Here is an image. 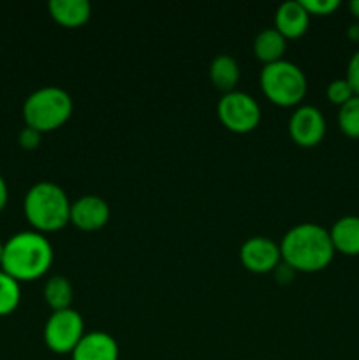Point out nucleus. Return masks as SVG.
<instances>
[{
  "label": "nucleus",
  "mask_w": 359,
  "mask_h": 360,
  "mask_svg": "<svg viewBox=\"0 0 359 360\" xmlns=\"http://www.w3.org/2000/svg\"><path fill=\"white\" fill-rule=\"evenodd\" d=\"M282 262L301 273L326 269L334 257L329 231L319 224H298L285 232L280 241Z\"/></svg>",
  "instance_id": "f257e3e1"
},
{
  "label": "nucleus",
  "mask_w": 359,
  "mask_h": 360,
  "mask_svg": "<svg viewBox=\"0 0 359 360\" xmlns=\"http://www.w3.org/2000/svg\"><path fill=\"white\" fill-rule=\"evenodd\" d=\"M53 264V246L44 234L23 231L4 243L2 271L18 281L44 276Z\"/></svg>",
  "instance_id": "f03ea898"
},
{
  "label": "nucleus",
  "mask_w": 359,
  "mask_h": 360,
  "mask_svg": "<svg viewBox=\"0 0 359 360\" xmlns=\"http://www.w3.org/2000/svg\"><path fill=\"white\" fill-rule=\"evenodd\" d=\"M70 200L65 190L53 181H39L28 188L23 200L25 217L37 232H55L70 221Z\"/></svg>",
  "instance_id": "7ed1b4c3"
},
{
  "label": "nucleus",
  "mask_w": 359,
  "mask_h": 360,
  "mask_svg": "<svg viewBox=\"0 0 359 360\" xmlns=\"http://www.w3.org/2000/svg\"><path fill=\"white\" fill-rule=\"evenodd\" d=\"M73 97L60 86H42L27 97L23 104V120L27 127L49 132L62 127L73 115Z\"/></svg>",
  "instance_id": "20e7f679"
},
{
  "label": "nucleus",
  "mask_w": 359,
  "mask_h": 360,
  "mask_svg": "<svg viewBox=\"0 0 359 360\" xmlns=\"http://www.w3.org/2000/svg\"><path fill=\"white\" fill-rule=\"evenodd\" d=\"M259 81L264 95L273 104L284 105V108L299 104L308 88V81L301 67L284 58L264 65Z\"/></svg>",
  "instance_id": "39448f33"
},
{
  "label": "nucleus",
  "mask_w": 359,
  "mask_h": 360,
  "mask_svg": "<svg viewBox=\"0 0 359 360\" xmlns=\"http://www.w3.org/2000/svg\"><path fill=\"white\" fill-rule=\"evenodd\" d=\"M217 115L222 125L231 132L246 134L260 122V105L246 91H229L222 95L217 104Z\"/></svg>",
  "instance_id": "423d86ee"
},
{
  "label": "nucleus",
  "mask_w": 359,
  "mask_h": 360,
  "mask_svg": "<svg viewBox=\"0 0 359 360\" xmlns=\"http://www.w3.org/2000/svg\"><path fill=\"white\" fill-rule=\"evenodd\" d=\"M84 336L83 316L73 308L53 311L44 326L46 347L55 354H73Z\"/></svg>",
  "instance_id": "0eeeda50"
},
{
  "label": "nucleus",
  "mask_w": 359,
  "mask_h": 360,
  "mask_svg": "<svg viewBox=\"0 0 359 360\" xmlns=\"http://www.w3.org/2000/svg\"><path fill=\"white\" fill-rule=\"evenodd\" d=\"M289 134L299 146H317L326 136V118L315 105H299L289 118Z\"/></svg>",
  "instance_id": "6e6552de"
},
{
  "label": "nucleus",
  "mask_w": 359,
  "mask_h": 360,
  "mask_svg": "<svg viewBox=\"0 0 359 360\" xmlns=\"http://www.w3.org/2000/svg\"><path fill=\"white\" fill-rule=\"evenodd\" d=\"M239 259H241L243 266L252 271V273H271L282 262L280 245L275 243L271 238L253 236V238H248L241 245Z\"/></svg>",
  "instance_id": "1a4fd4ad"
},
{
  "label": "nucleus",
  "mask_w": 359,
  "mask_h": 360,
  "mask_svg": "<svg viewBox=\"0 0 359 360\" xmlns=\"http://www.w3.org/2000/svg\"><path fill=\"white\" fill-rule=\"evenodd\" d=\"M111 217L106 199L99 195H83L70 204V221L81 231H99Z\"/></svg>",
  "instance_id": "9d476101"
},
{
  "label": "nucleus",
  "mask_w": 359,
  "mask_h": 360,
  "mask_svg": "<svg viewBox=\"0 0 359 360\" xmlns=\"http://www.w3.org/2000/svg\"><path fill=\"white\" fill-rule=\"evenodd\" d=\"M73 360H118V343L104 330L84 333L77 347L73 350Z\"/></svg>",
  "instance_id": "9b49d317"
},
{
  "label": "nucleus",
  "mask_w": 359,
  "mask_h": 360,
  "mask_svg": "<svg viewBox=\"0 0 359 360\" xmlns=\"http://www.w3.org/2000/svg\"><path fill=\"white\" fill-rule=\"evenodd\" d=\"M310 25V14L301 0H285L275 13V28L285 39L301 37Z\"/></svg>",
  "instance_id": "f8f14e48"
},
{
  "label": "nucleus",
  "mask_w": 359,
  "mask_h": 360,
  "mask_svg": "<svg viewBox=\"0 0 359 360\" xmlns=\"http://www.w3.org/2000/svg\"><path fill=\"white\" fill-rule=\"evenodd\" d=\"M329 236L334 252H340L348 257L359 255V217L347 214V217L338 218L331 225Z\"/></svg>",
  "instance_id": "ddd939ff"
},
{
  "label": "nucleus",
  "mask_w": 359,
  "mask_h": 360,
  "mask_svg": "<svg viewBox=\"0 0 359 360\" xmlns=\"http://www.w3.org/2000/svg\"><path fill=\"white\" fill-rule=\"evenodd\" d=\"M49 14L63 27H81L92 16V4L88 0H49Z\"/></svg>",
  "instance_id": "4468645a"
},
{
  "label": "nucleus",
  "mask_w": 359,
  "mask_h": 360,
  "mask_svg": "<svg viewBox=\"0 0 359 360\" xmlns=\"http://www.w3.org/2000/svg\"><path fill=\"white\" fill-rule=\"evenodd\" d=\"M285 49H287V39L275 27L264 28L253 39V53L264 65L282 60Z\"/></svg>",
  "instance_id": "2eb2a0df"
},
{
  "label": "nucleus",
  "mask_w": 359,
  "mask_h": 360,
  "mask_svg": "<svg viewBox=\"0 0 359 360\" xmlns=\"http://www.w3.org/2000/svg\"><path fill=\"white\" fill-rule=\"evenodd\" d=\"M210 79L224 94L236 90L239 81V65L231 55H217L210 63Z\"/></svg>",
  "instance_id": "dca6fc26"
},
{
  "label": "nucleus",
  "mask_w": 359,
  "mask_h": 360,
  "mask_svg": "<svg viewBox=\"0 0 359 360\" xmlns=\"http://www.w3.org/2000/svg\"><path fill=\"white\" fill-rule=\"evenodd\" d=\"M74 290L70 281L62 274L51 276L44 285V299L48 302L49 308L53 311H60V309H67L73 304Z\"/></svg>",
  "instance_id": "f3484780"
},
{
  "label": "nucleus",
  "mask_w": 359,
  "mask_h": 360,
  "mask_svg": "<svg viewBox=\"0 0 359 360\" xmlns=\"http://www.w3.org/2000/svg\"><path fill=\"white\" fill-rule=\"evenodd\" d=\"M21 301L20 281L0 269V316H7L18 308Z\"/></svg>",
  "instance_id": "a211bd4d"
},
{
  "label": "nucleus",
  "mask_w": 359,
  "mask_h": 360,
  "mask_svg": "<svg viewBox=\"0 0 359 360\" xmlns=\"http://www.w3.org/2000/svg\"><path fill=\"white\" fill-rule=\"evenodd\" d=\"M338 127L351 139H359V97L354 95L338 109Z\"/></svg>",
  "instance_id": "6ab92c4d"
},
{
  "label": "nucleus",
  "mask_w": 359,
  "mask_h": 360,
  "mask_svg": "<svg viewBox=\"0 0 359 360\" xmlns=\"http://www.w3.org/2000/svg\"><path fill=\"white\" fill-rule=\"evenodd\" d=\"M326 95L331 104H336L340 108V105H344L345 102H348L354 97V90H352L345 77H340V79H333L327 84Z\"/></svg>",
  "instance_id": "aec40b11"
},
{
  "label": "nucleus",
  "mask_w": 359,
  "mask_h": 360,
  "mask_svg": "<svg viewBox=\"0 0 359 360\" xmlns=\"http://www.w3.org/2000/svg\"><path fill=\"white\" fill-rule=\"evenodd\" d=\"M301 4L308 11L310 16L312 14L327 16V14H333L340 7V0H301Z\"/></svg>",
  "instance_id": "412c9836"
},
{
  "label": "nucleus",
  "mask_w": 359,
  "mask_h": 360,
  "mask_svg": "<svg viewBox=\"0 0 359 360\" xmlns=\"http://www.w3.org/2000/svg\"><path fill=\"white\" fill-rule=\"evenodd\" d=\"M42 134L39 130L32 129V127H23L20 130V136H18V143L23 150H35V148L41 144Z\"/></svg>",
  "instance_id": "4be33fe9"
},
{
  "label": "nucleus",
  "mask_w": 359,
  "mask_h": 360,
  "mask_svg": "<svg viewBox=\"0 0 359 360\" xmlns=\"http://www.w3.org/2000/svg\"><path fill=\"white\" fill-rule=\"evenodd\" d=\"M345 79L348 81L351 88L354 90V95L359 97V49L351 56V60H348Z\"/></svg>",
  "instance_id": "5701e85b"
},
{
  "label": "nucleus",
  "mask_w": 359,
  "mask_h": 360,
  "mask_svg": "<svg viewBox=\"0 0 359 360\" xmlns=\"http://www.w3.org/2000/svg\"><path fill=\"white\" fill-rule=\"evenodd\" d=\"M275 273H277V280L280 281V283H289V281H292V278H294L296 271L292 269L291 266H287L285 262H280L277 266V269H275Z\"/></svg>",
  "instance_id": "b1692460"
},
{
  "label": "nucleus",
  "mask_w": 359,
  "mask_h": 360,
  "mask_svg": "<svg viewBox=\"0 0 359 360\" xmlns=\"http://www.w3.org/2000/svg\"><path fill=\"white\" fill-rule=\"evenodd\" d=\"M7 197H9V190H7V183H6V179L2 178V174H0V211H2L4 207H6Z\"/></svg>",
  "instance_id": "393cba45"
},
{
  "label": "nucleus",
  "mask_w": 359,
  "mask_h": 360,
  "mask_svg": "<svg viewBox=\"0 0 359 360\" xmlns=\"http://www.w3.org/2000/svg\"><path fill=\"white\" fill-rule=\"evenodd\" d=\"M347 37L351 39V41L359 42V23H352L351 27L347 28Z\"/></svg>",
  "instance_id": "a878e982"
},
{
  "label": "nucleus",
  "mask_w": 359,
  "mask_h": 360,
  "mask_svg": "<svg viewBox=\"0 0 359 360\" xmlns=\"http://www.w3.org/2000/svg\"><path fill=\"white\" fill-rule=\"evenodd\" d=\"M348 9H351V14L355 18V20H359V0H351V4H348Z\"/></svg>",
  "instance_id": "bb28decb"
},
{
  "label": "nucleus",
  "mask_w": 359,
  "mask_h": 360,
  "mask_svg": "<svg viewBox=\"0 0 359 360\" xmlns=\"http://www.w3.org/2000/svg\"><path fill=\"white\" fill-rule=\"evenodd\" d=\"M2 257H4V245L0 243V266H2Z\"/></svg>",
  "instance_id": "cd10ccee"
}]
</instances>
